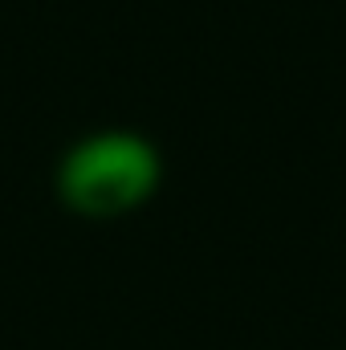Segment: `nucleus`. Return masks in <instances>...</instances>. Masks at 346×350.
<instances>
[{"label":"nucleus","mask_w":346,"mask_h":350,"mask_svg":"<svg viewBox=\"0 0 346 350\" xmlns=\"http://www.w3.org/2000/svg\"><path fill=\"white\" fill-rule=\"evenodd\" d=\"M159 147L135 131H98L78 139L57 163V196L90 220L127 216L159 191Z\"/></svg>","instance_id":"obj_1"}]
</instances>
